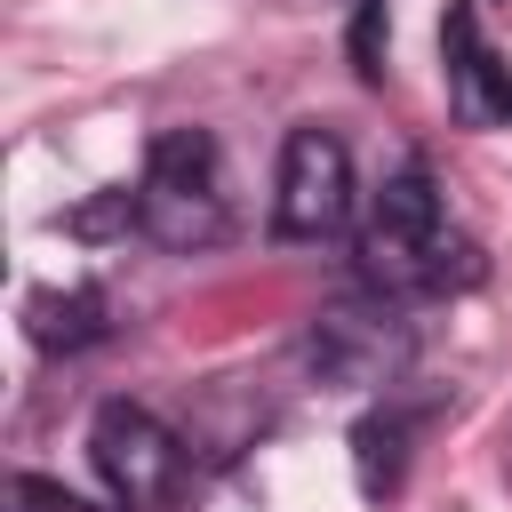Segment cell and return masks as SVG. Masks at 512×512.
Masks as SVG:
<instances>
[{
  "label": "cell",
  "mask_w": 512,
  "mask_h": 512,
  "mask_svg": "<svg viewBox=\"0 0 512 512\" xmlns=\"http://www.w3.org/2000/svg\"><path fill=\"white\" fill-rule=\"evenodd\" d=\"M352 248H360V288H384V296H432L472 280V248L448 232V208L424 168H400L376 184Z\"/></svg>",
  "instance_id": "obj_1"
},
{
  "label": "cell",
  "mask_w": 512,
  "mask_h": 512,
  "mask_svg": "<svg viewBox=\"0 0 512 512\" xmlns=\"http://www.w3.org/2000/svg\"><path fill=\"white\" fill-rule=\"evenodd\" d=\"M136 232L160 248H216L232 232V200H224V160L208 128H160L136 176Z\"/></svg>",
  "instance_id": "obj_2"
},
{
  "label": "cell",
  "mask_w": 512,
  "mask_h": 512,
  "mask_svg": "<svg viewBox=\"0 0 512 512\" xmlns=\"http://www.w3.org/2000/svg\"><path fill=\"white\" fill-rule=\"evenodd\" d=\"M312 368L328 376V384H344V392H384V384H400V368H408V352H416V328L400 320V296H384V288H360V296H336L320 320H312Z\"/></svg>",
  "instance_id": "obj_3"
},
{
  "label": "cell",
  "mask_w": 512,
  "mask_h": 512,
  "mask_svg": "<svg viewBox=\"0 0 512 512\" xmlns=\"http://www.w3.org/2000/svg\"><path fill=\"white\" fill-rule=\"evenodd\" d=\"M88 464L120 512H160L184 488V440L144 400H104L88 424Z\"/></svg>",
  "instance_id": "obj_4"
},
{
  "label": "cell",
  "mask_w": 512,
  "mask_h": 512,
  "mask_svg": "<svg viewBox=\"0 0 512 512\" xmlns=\"http://www.w3.org/2000/svg\"><path fill=\"white\" fill-rule=\"evenodd\" d=\"M272 224H280V240H328L352 224V152L336 128H288Z\"/></svg>",
  "instance_id": "obj_5"
},
{
  "label": "cell",
  "mask_w": 512,
  "mask_h": 512,
  "mask_svg": "<svg viewBox=\"0 0 512 512\" xmlns=\"http://www.w3.org/2000/svg\"><path fill=\"white\" fill-rule=\"evenodd\" d=\"M440 56H448V104L464 128H512V64L488 48L480 8H448L440 16Z\"/></svg>",
  "instance_id": "obj_6"
},
{
  "label": "cell",
  "mask_w": 512,
  "mask_h": 512,
  "mask_svg": "<svg viewBox=\"0 0 512 512\" xmlns=\"http://www.w3.org/2000/svg\"><path fill=\"white\" fill-rule=\"evenodd\" d=\"M96 296L88 288H72V296H32V336L48 344V352H72V344H88L96 336Z\"/></svg>",
  "instance_id": "obj_7"
}]
</instances>
